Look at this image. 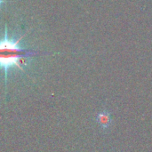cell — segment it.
Returning <instances> with one entry per match:
<instances>
[{"mask_svg": "<svg viewBox=\"0 0 152 152\" xmlns=\"http://www.w3.org/2000/svg\"><path fill=\"white\" fill-rule=\"evenodd\" d=\"M35 53L24 50L18 46V41L11 40L4 36L1 42V66L4 71V80L6 82L7 74L11 68L16 66L22 69L25 64V58Z\"/></svg>", "mask_w": 152, "mask_h": 152, "instance_id": "cell-1", "label": "cell"}, {"mask_svg": "<svg viewBox=\"0 0 152 152\" xmlns=\"http://www.w3.org/2000/svg\"><path fill=\"white\" fill-rule=\"evenodd\" d=\"M96 121L100 125V126L102 127V129L103 131H107L109 129V127L110 126V124L112 121L110 112L107 110H103L100 111L96 115Z\"/></svg>", "mask_w": 152, "mask_h": 152, "instance_id": "cell-2", "label": "cell"}]
</instances>
